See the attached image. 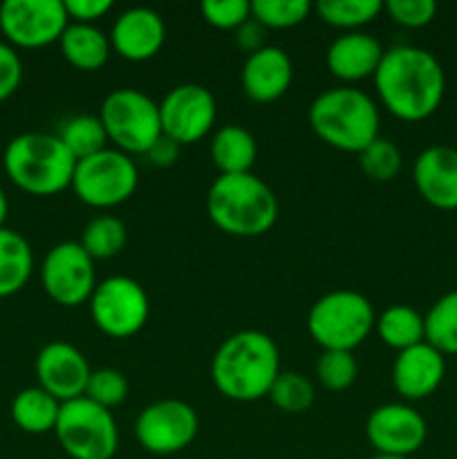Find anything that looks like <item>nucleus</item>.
I'll return each instance as SVG.
<instances>
[{"instance_id":"nucleus-37","label":"nucleus","mask_w":457,"mask_h":459,"mask_svg":"<svg viewBox=\"0 0 457 459\" xmlns=\"http://www.w3.org/2000/svg\"><path fill=\"white\" fill-rule=\"evenodd\" d=\"M384 12L397 25L408 27V30H419V27L433 22L437 4L433 0H390V3H384Z\"/></svg>"},{"instance_id":"nucleus-13","label":"nucleus","mask_w":457,"mask_h":459,"mask_svg":"<svg viewBox=\"0 0 457 459\" xmlns=\"http://www.w3.org/2000/svg\"><path fill=\"white\" fill-rule=\"evenodd\" d=\"M40 282L49 299L63 307L88 303L97 287L94 260L79 242H58L40 264Z\"/></svg>"},{"instance_id":"nucleus-19","label":"nucleus","mask_w":457,"mask_h":459,"mask_svg":"<svg viewBox=\"0 0 457 459\" xmlns=\"http://www.w3.org/2000/svg\"><path fill=\"white\" fill-rule=\"evenodd\" d=\"M444 375L446 359L426 341L399 352L392 363V385L408 402L430 397L442 385Z\"/></svg>"},{"instance_id":"nucleus-21","label":"nucleus","mask_w":457,"mask_h":459,"mask_svg":"<svg viewBox=\"0 0 457 459\" xmlns=\"http://www.w3.org/2000/svg\"><path fill=\"white\" fill-rule=\"evenodd\" d=\"M385 49L379 40L366 31H345L327 48L325 63L332 76L343 83H358L375 79Z\"/></svg>"},{"instance_id":"nucleus-38","label":"nucleus","mask_w":457,"mask_h":459,"mask_svg":"<svg viewBox=\"0 0 457 459\" xmlns=\"http://www.w3.org/2000/svg\"><path fill=\"white\" fill-rule=\"evenodd\" d=\"M22 81V61L16 48L0 40V101L12 97Z\"/></svg>"},{"instance_id":"nucleus-1","label":"nucleus","mask_w":457,"mask_h":459,"mask_svg":"<svg viewBox=\"0 0 457 459\" xmlns=\"http://www.w3.org/2000/svg\"><path fill=\"white\" fill-rule=\"evenodd\" d=\"M375 88L390 115L401 121H424L442 106L446 74L428 49L397 45L385 49L375 74Z\"/></svg>"},{"instance_id":"nucleus-43","label":"nucleus","mask_w":457,"mask_h":459,"mask_svg":"<svg viewBox=\"0 0 457 459\" xmlns=\"http://www.w3.org/2000/svg\"><path fill=\"white\" fill-rule=\"evenodd\" d=\"M372 459H410V457H397V455H375Z\"/></svg>"},{"instance_id":"nucleus-32","label":"nucleus","mask_w":457,"mask_h":459,"mask_svg":"<svg viewBox=\"0 0 457 459\" xmlns=\"http://www.w3.org/2000/svg\"><path fill=\"white\" fill-rule=\"evenodd\" d=\"M358 164H361V170L366 173L367 179L385 184L397 178L399 170H401L403 157L392 139L376 137L370 146L358 152Z\"/></svg>"},{"instance_id":"nucleus-42","label":"nucleus","mask_w":457,"mask_h":459,"mask_svg":"<svg viewBox=\"0 0 457 459\" xmlns=\"http://www.w3.org/2000/svg\"><path fill=\"white\" fill-rule=\"evenodd\" d=\"M7 213H9L7 193H4V188L0 186V229L4 227V220H7Z\"/></svg>"},{"instance_id":"nucleus-33","label":"nucleus","mask_w":457,"mask_h":459,"mask_svg":"<svg viewBox=\"0 0 457 459\" xmlns=\"http://www.w3.org/2000/svg\"><path fill=\"white\" fill-rule=\"evenodd\" d=\"M309 0H254L251 16L264 30H291L312 13Z\"/></svg>"},{"instance_id":"nucleus-3","label":"nucleus","mask_w":457,"mask_h":459,"mask_svg":"<svg viewBox=\"0 0 457 459\" xmlns=\"http://www.w3.org/2000/svg\"><path fill=\"white\" fill-rule=\"evenodd\" d=\"M278 200L258 175H220L206 193V213L222 233L260 238L278 220Z\"/></svg>"},{"instance_id":"nucleus-18","label":"nucleus","mask_w":457,"mask_h":459,"mask_svg":"<svg viewBox=\"0 0 457 459\" xmlns=\"http://www.w3.org/2000/svg\"><path fill=\"white\" fill-rule=\"evenodd\" d=\"M412 179L419 195L442 211L457 209V148L428 146L412 166Z\"/></svg>"},{"instance_id":"nucleus-26","label":"nucleus","mask_w":457,"mask_h":459,"mask_svg":"<svg viewBox=\"0 0 457 459\" xmlns=\"http://www.w3.org/2000/svg\"><path fill=\"white\" fill-rule=\"evenodd\" d=\"M375 330L384 345L403 352L408 348L424 343V316L410 305H392L376 316Z\"/></svg>"},{"instance_id":"nucleus-8","label":"nucleus","mask_w":457,"mask_h":459,"mask_svg":"<svg viewBox=\"0 0 457 459\" xmlns=\"http://www.w3.org/2000/svg\"><path fill=\"white\" fill-rule=\"evenodd\" d=\"M54 435L72 459H112L119 448V430L112 412L88 397L61 403Z\"/></svg>"},{"instance_id":"nucleus-41","label":"nucleus","mask_w":457,"mask_h":459,"mask_svg":"<svg viewBox=\"0 0 457 459\" xmlns=\"http://www.w3.org/2000/svg\"><path fill=\"white\" fill-rule=\"evenodd\" d=\"M179 148H182V146H177L173 139H168V137H164V134H161L160 142H157L155 146H152L151 151L146 152V157L151 160L152 166H160V169H168V166H173L175 161H177Z\"/></svg>"},{"instance_id":"nucleus-34","label":"nucleus","mask_w":457,"mask_h":459,"mask_svg":"<svg viewBox=\"0 0 457 459\" xmlns=\"http://www.w3.org/2000/svg\"><path fill=\"white\" fill-rule=\"evenodd\" d=\"M358 366L352 352L343 350H323L316 361V377L323 388L332 393H343L357 381Z\"/></svg>"},{"instance_id":"nucleus-22","label":"nucleus","mask_w":457,"mask_h":459,"mask_svg":"<svg viewBox=\"0 0 457 459\" xmlns=\"http://www.w3.org/2000/svg\"><path fill=\"white\" fill-rule=\"evenodd\" d=\"M63 58L81 72H97L108 63L112 52L110 36L103 34L97 25L70 22L58 40Z\"/></svg>"},{"instance_id":"nucleus-12","label":"nucleus","mask_w":457,"mask_h":459,"mask_svg":"<svg viewBox=\"0 0 457 459\" xmlns=\"http://www.w3.org/2000/svg\"><path fill=\"white\" fill-rule=\"evenodd\" d=\"M70 25L63 0H4L0 31L12 48L36 49L58 43Z\"/></svg>"},{"instance_id":"nucleus-20","label":"nucleus","mask_w":457,"mask_h":459,"mask_svg":"<svg viewBox=\"0 0 457 459\" xmlns=\"http://www.w3.org/2000/svg\"><path fill=\"white\" fill-rule=\"evenodd\" d=\"M242 90L255 103L278 101L289 90L294 79V65L289 54L276 45H264L249 54L242 65Z\"/></svg>"},{"instance_id":"nucleus-17","label":"nucleus","mask_w":457,"mask_h":459,"mask_svg":"<svg viewBox=\"0 0 457 459\" xmlns=\"http://www.w3.org/2000/svg\"><path fill=\"white\" fill-rule=\"evenodd\" d=\"M166 40L164 18L151 7H130L116 16L110 30L112 52L133 63L151 61Z\"/></svg>"},{"instance_id":"nucleus-2","label":"nucleus","mask_w":457,"mask_h":459,"mask_svg":"<svg viewBox=\"0 0 457 459\" xmlns=\"http://www.w3.org/2000/svg\"><path fill=\"white\" fill-rule=\"evenodd\" d=\"M280 372V350L260 330L227 336L211 359V379L218 393L240 403L267 397Z\"/></svg>"},{"instance_id":"nucleus-40","label":"nucleus","mask_w":457,"mask_h":459,"mask_svg":"<svg viewBox=\"0 0 457 459\" xmlns=\"http://www.w3.org/2000/svg\"><path fill=\"white\" fill-rule=\"evenodd\" d=\"M264 27L260 25L258 21H254V16L249 18V21L245 22V25L240 27V30L236 31V40H237V48L242 49V52H246V56L254 52H258V49L264 48Z\"/></svg>"},{"instance_id":"nucleus-23","label":"nucleus","mask_w":457,"mask_h":459,"mask_svg":"<svg viewBox=\"0 0 457 459\" xmlns=\"http://www.w3.org/2000/svg\"><path fill=\"white\" fill-rule=\"evenodd\" d=\"M211 160L220 175L251 173L258 160V143L254 134L242 126H222L211 137Z\"/></svg>"},{"instance_id":"nucleus-15","label":"nucleus","mask_w":457,"mask_h":459,"mask_svg":"<svg viewBox=\"0 0 457 459\" xmlns=\"http://www.w3.org/2000/svg\"><path fill=\"white\" fill-rule=\"evenodd\" d=\"M366 437L376 455L410 457L424 446L428 426L408 403H384L367 417Z\"/></svg>"},{"instance_id":"nucleus-9","label":"nucleus","mask_w":457,"mask_h":459,"mask_svg":"<svg viewBox=\"0 0 457 459\" xmlns=\"http://www.w3.org/2000/svg\"><path fill=\"white\" fill-rule=\"evenodd\" d=\"M139 186V170L133 157L116 148L76 161L72 175V191L92 209H115L134 195Z\"/></svg>"},{"instance_id":"nucleus-16","label":"nucleus","mask_w":457,"mask_h":459,"mask_svg":"<svg viewBox=\"0 0 457 459\" xmlns=\"http://www.w3.org/2000/svg\"><path fill=\"white\" fill-rule=\"evenodd\" d=\"M34 370L40 388L61 403L85 397V388L92 375L85 354L65 341L43 345L36 354Z\"/></svg>"},{"instance_id":"nucleus-25","label":"nucleus","mask_w":457,"mask_h":459,"mask_svg":"<svg viewBox=\"0 0 457 459\" xmlns=\"http://www.w3.org/2000/svg\"><path fill=\"white\" fill-rule=\"evenodd\" d=\"M61 402L45 393L40 385L21 390L12 402V420L21 430L30 435H45L56 429Z\"/></svg>"},{"instance_id":"nucleus-10","label":"nucleus","mask_w":457,"mask_h":459,"mask_svg":"<svg viewBox=\"0 0 457 459\" xmlns=\"http://www.w3.org/2000/svg\"><path fill=\"white\" fill-rule=\"evenodd\" d=\"M88 303L94 327L110 339L139 334L151 316L146 290L130 276H110L97 282Z\"/></svg>"},{"instance_id":"nucleus-35","label":"nucleus","mask_w":457,"mask_h":459,"mask_svg":"<svg viewBox=\"0 0 457 459\" xmlns=\"http://www.w3.org/2000/svg\"><path fill=\"white\" fill-rule=\"evenodd\" d=\"M128 390L130 385L124 372L115 370V368H101V370H92V375H90L85 397L110 411V408L121 406L128 399Z\"/></svg>"},{"instance_id":"nucleus-39","label":"nucleus","mask_w":457,"mask_h":459,"mask_svg":"<svg viewBox=\"0 0 457 459\" xmlns=\"http://www.w3.org/2000/svg\"><path fill=\"white\" fill-rule=\"evenodd\" d=\"M70 22H81V25H94L103 16L112 12V0H63Z\"/></svg>"},{"instance_id":"nucleus-31","label":"nucleus","mask_w":457,"mask_h":459,"mask_svg":"<svg viewBox=\"0 0 457 459\" xmlns=\"http://www.w3.org/2000/svg\"><path fill=\"white\" fill-rule=\"evenodd\" d=\"M267 397L272 399V403L278 411L298 415V412H305L312 408L314 399H316V390H314V384L307 377L298 375V372L282 370L276 377V381H273Z\"/></svg>"},{"instance_id":"nucleus-28","label":"nucleus","mask_w":457,"mask_h":459,"mask_svg":"<svg viewBox=\"0 0 457 459\" xmlns=\"http://www.w3.org/2000/svg\"><path fill=\"white\" fill-rule=\"evenodd\" d=\"M125 242H128V229L119 218L97 215L83 227L79 245L92 260H110L125 249Z\"/></svg>"},{"instance_id":"nucleus-4","label":"nucleus","mask_w":457,"mask_h":459,"mask_svg":"<svg viewBox=\"0 0 457 459\" xmlns=\"http://www.w3.org/2000/svg\"><path fill=\"white\" fill-rule=\"evenodd\" d=\"M309 128L321 142L343 152H361L379 134V108L363 90L341 85L318 94L307 112Z\"/></svg>"},{"instance_id":"nucleus-24","label":"nucleus","mask_w":457,"mask_h":459,"mask_svg":"<svg viewBox=\"0 0 457 459\" xmlns=\"http://www.w3.org/2000/svg\"><path fill=\"white\" fill-rule=\"evenodd\" d=\"M34 269V254L25 238L13 229H0V299L18 294Z\"/></svg>"},{"instance_id":"nucleus-36","label":"nucleus","mask_w":457,"mask_h":459,"mask_svg":"<svg viewBox=\"0 0 457 459\" xmlns=\"http://www.w3.org/2000/svg\"><path fill=\"white\" fill-rule=\"evenodd\" d=\"M202 18L222 31H237L251 18V3L246 0H204Z\"/></svg>"},{"instance_id":"nucleus-30","label":"nucleus","mask_w":457,"mask_h":459,"mask_svg":"<svg viewBox=\"0 0 457 459\" xmlns=\"http://www.w3.org/2000/svg\"><path fill=\"white\" fill-rule=\"evenodd\" d=\"M316 13L323 22L343 31H358L384 12L381 0H321Z\"/></svg>"},{"instance_id":"nucleus-7","label":"nucleus","mask_w":457,"mask_h":459,"mask_svg":"<svg viewBox=\"0 0 457 459\" xmlns=\"http://www.w3.org/2000/svg\"><path fill=\"white\" fill-rule=\"evenodd\" d=\"M108 142L125 155H146L161 139L160 103L137 88L112 90L99 110Z\"/></svg>"},{"instance_id":"nucleus-29","label":"nucleus","mask_w":457,"mask_h":459,"mask_svg":"<svg viewBox=\"0 0 457 459\" xmlns=\"http://www.w3.org/2000/svg\"><path fill=\"white\" fill-rule=\"evenodd\" d=\"M426 343L437 352L457 354V290L444 294L424 316Z\"/></svg>"},{"instance_id":"nucleus-14","label":"nucleus","mask_w":457,"mask_h":459,"mask_svg":"<svg viewBox=\"0 0 457 459\" xmlns=\"http://www.w3.org/2000/svg\"><path fill=\"white\" fill-rule=\"evenodd\" d=\"M215 97L200 83L175 85L160 101L161 133L177 146H188L204 139L215 126Z\"/></svg>"},{"instance_id":"nucleus-6","label":"nucleus","mask_w":457,"mask_h":459,"mask_svg":"<svg viewBox=\"0 0 457 459\" xmlns=\"http://www.w3.org/2000/svg\"><path fill=\"white\" fill-rule=\"evenodd\" d=\"M376 314L370 300L352 290H334L312 305L307 332L323 350L352 352L375 330Z\"/></svg>"},{"instance_id":"nucleus-11","label":"nucleus","mask_w":457,"mask_h":459,"mask_svg":"<svg viewBox=\"0 0 457 459\" xmlns=\"http://www.w3.org/2000/svg\"><path fill=\"white\" fill-rule=\"evenodd\" d=\"M200 430V420L191 403L182 399H160L139 412L134 435L143 451L152 455H175L191 446Z\"/></svg>"},{"instance_id":"nucleus-27","label":"nucleus","mask_w":457,"mask_h":459,"mask_svg":"<svg viewBox=\"0 0 457 459\" xmlns=\"http://www.w3.org/2000/svg\"><path fill=\"white\" fill-rule=\"evenodd\" d=\"M56 134L76 161L88 160V157L106 151L108 143H110L99 115L70 117V119L63 121Z\"/></svg>"},{"instance_id":"nucleus-5","label":"nucleus","mask_w":457,"mask_h":459,"mask_svg":"<svg viewBox=\"0 0 457 459\" xmlns=\"http://www.w3.org/2000/svg\"><path fill=\"white\" fill-rule=\"evenodd\" d=\"M3 166L21 191L49 197L72 186L76 160L58 134L22 133L4 148Z\"/></svg>"}]
</instances>
